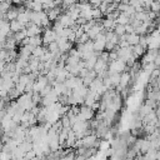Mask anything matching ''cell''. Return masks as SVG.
<instances>
[{
  "mask_svg": "<svg viewBox=\"0 0 160 160\" xmlns=\"http://www.w3.org/2000/svg\"><path fill=\"white\" fill-rule=\"evenodd\" d=\"M42 28L39 26V25H35L32 22H29L26 26H25V32H26V38H30V36H36V35H40L41 34V30Z\"/></svg>",
  "mask_w": 160,
  "mask_h": 160,
  "instance_id": "6da1fadb",
  "label": "cell"
},
{
  "mask_svg": "<svg viewBox=\"0 0 160 160\" xmlns=\"http://www.w3.org/2000/svg\"><path fill=\"white\" fill-rule=\"evenodd\" d=\"M41 40H42V44H44L45 46H46L48 44L55 41V40H56V34H55V31H54L52 29H50V28L45 29V30H44V35L41 36Z\"/></svg>",
  "mask_w": 160,
  "mask_h": 160,
  "instance_id": "7a4b0ae2",
  "label": "cell"
},
{
  "mask_svg": "<svg viewBox=\"0 0 160 160\" xmlns=\"http://www.w3.org/2000/svg\"><path fill=\"white\" fill-rule=\"evenodd\" d=\"M96 140H98V138H96L95 134H89V135L81 138V141H82V146L84 148H94Z\"/></svg>",
  "mask_w": 160,
  "mask_h": 160,
  "instance_id": "3957f363",
  "label": "cell"
},
{
  "mask_svg": "<svg viewBox=\"0 0 160 160\" xmlns=\"http://www.w3.org/2000/svg\"><path fill=\"white\" fill-rule=\"evenodd\" d=\"M9 26H10V31H12V32H18V31H20V30H22L25 28V25H22L21 22H19L16 19L15 20H11L9 22Z\"/></svg>",
  "mask_w": 160,
  "mask_h": 160,
  "instance_id": "277c9868",
  "label": "cell"
},
{
  "mask_svg": "<svg viewBox=\"0 0 160 160\" xmlns=\"http://www.w3.org/2000/svg\"><path fill=\"white\" fill-rule=\"evenodd\" d=\"M139 38H140V35H138V34L132 32V34H126L125 40L128 41V44H129L130 46H134V45L139 44Z\"/></svg>",
  "mask_w": 160,
  "mask_h": 160,
  "instance_id": "5b68a950",
  "label": "cell"
},
{
  "mask_svg": "<svg viewBox=\"0 0 160 160\" xmlns=\"http://www.w3.org/2000/svg\"><path fill=\"white\" fill-rule=\"evenodd\" d=\"M26 44L32 45V46L35 48V46H40V45L42 44V40H41L40 35H36V36H30V38H26Z\"/></svg>",
  "mask_w": 160,
  "mask_h": 160,
  "instance_id": "8992f818",
  "label": "cell"
},
{
  "mask_svg": "<svg viewBox=\"0 0 160 160\" xmlns=\"http://www.w3.org/2000/svg\"><path fill=\"white\" fill-rule=\"evenodd\" d=\"M92 49L96 52H101L105 50V41L104 40H94L92 41Z\"/></svg>",
  "mask_w": 160,
  "mask_h": 160,
  "instance_id": "52a82bcc",
  "label": "cell"
},
{
  "mask_svg": "<svg viewBox=\"0 0 160 160\" xmlns=\"http://www.w3.org/2000/svg\"><path fill=\"white\" fill-rule=\"evenodd\" d=\"M18 14H19V9H16V8H9V10L5 12V18L11 21V20H15L16 19Z\"/></svg>",
  "mask_w": 160,
  "mask_h": 160,
  "instance_id": "ba28073f",
  "label": "cell"
},
{
  "mask_svg": "<svg viewBox=\"0 0 160 160\" xmlns=\"http://www.w3.org/2000/svg\"><path fill=\"white\" fill-rule=\"evenodd\" d=\"M99 151H105V150H108L109 148H110V142H109V140H100L99 141Z\"/></svg>",
  "mask_w": 160,
  "mask_h": 160,
  "instance_id": "9c48e42d",
  "label": "cell"
},
{
  "mask_svg": "<svg viewBox=\"0 0 160 160\" xmlns=\"http://www.w3.org/2000/svg\"><path fill=\"white\" fill-rule=\"evenodd\" d=\"M2 81H4V80H2V78L0 76V88H1V85H2Z\"/></svg>",
  "mask_w": 160,
  "mask_h": 160,
  "instance_id": "30bf717a",
  "label": "cell"
},
{
  "mask_svg": "<svg viewBox=\"0 0 160 160\" xmlns=\"http://www.w3.org/2000/svg\"><path fill=\"white\" fill-rule=\"evenodd\" d=\"M114 2H119V1H121V0H112Z\"/></svg>",
  "mask_w": 160,
  "mask_h": 160,
  "instance_id": "8fae6325",
  "label": "cell"
}]
</instances>
